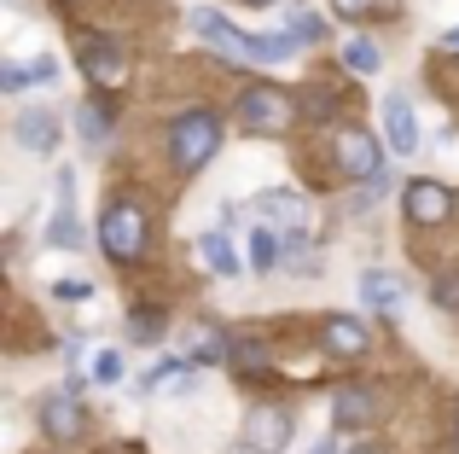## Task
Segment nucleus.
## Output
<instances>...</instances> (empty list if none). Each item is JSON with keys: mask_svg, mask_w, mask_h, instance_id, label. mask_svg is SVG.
I'll return each mask as SVG.
<instances>
[{"mask_svg": "<svg viewBox=\"0 0 459 454\" xmlns=\"http://www.w3.org/2000/svg\"><path fill=\"white\" fill-rule=\"evenodd\" d=\"M215 152H221V123L210 111H180L169 123V158H175L180 175H198Z\"/></svg>", "mask_w": 459, "mask_h": 454, "instance_id": "obj_1", "label": "nucleus"}, {"mask_svg": "<svg viewBox=\"0 0 459 454\" xmlns=\"http://www.w3.org/2000/svg\"><path fill=\"white\" fill-rule=\"evenodd\" d=\"M238 123H245L250 135H285V128L297 123V100L280 93L273 82H250V88L238 93Z\"/></svg>", "mask_w": 459, "mask_h": 454, "instance_id": "obj_2", "label": "nucleus"}, {"mask_svg": "<svg viewBox=\"0 0 459 454\" xmlns=\"http://www.w3.org/2000/svg\"><path fill=\"white\" fill-rule=\"evenodd\" d=\"M100 250L111 262H140V250H146V210L134 198H117L100 216Z\"/></svg>", "mask_w": 459, "mask_h": 454, "instance_id": "obj_3", "label": "nucleus"}, {"mask_svg": "<svg viewBox=\"0 0 459 454\" xmlns=\"http://www.w3.org/2000/svg\"><path fill=\"white\" fill-rule=\"evenodd\" d=\"M332 158H337V170L349 175V181H372V175H384V146L372 140V128H337V140H332Z\"/></svg>", "mask_w": 459, "mask_h": 454, "instance_id": "obj_4", "label": "nucleus"}, {"mask_svg": "<svg viewBox=\"0 0 459 454\" xmlns=\"http://www.w3.org/2000/svg\"><path fill=\"white\" fill-rule=\"evenodd\" d=\"M186 30L198 35L204 47H215V53H238V58H245V41H250V35H245V30H233V18H227V12H215V6H192V12H186Z\"/></svg>", "mask_w": 459, "mask_h": 454, "instance_id": "obj_5", "label": "nucleus"}, {"mask_svg": "<svg viewBox=\"0 0 459 454\" xmlns=\"http://www.w3.org/2000/svg\"><path fill=\"white\" fill-rule=\"evenodd\" d=\"M76 53H82V70H88L100 88H123L128 82V58L117 53L105 35H76Z\"/></svg>", "mask_w": 459, "mask_h": 454, "instance_id": "obj_6", "label": "nucleus"}, {"mask_svg": "<svg viewBox=\"0 0 459 454\" xmlns=\"http://www.w3.org/2000/svg\"><path fill=\"white\" fill-rule=\"evenodd\" d=\"M41 432L53 437V443H82V432H88V414H82V402L65 397V390L41 397Z\"/></svg>", "mask_w": 459, "mask_h": 454, "instance_id": "obj_7", "label": "nucleus"}, {"mask_svg": "<svg viewBox=\"0 0 459 454\" xmlns=\"http://www.w3.org/2000/svg\"><path fill=\"white\" fill-rule=\"evenodd\" d=\"M402 205H407V216L425 222V227H437V222H448V216H454V193H448L442 181H407Z\"/></svg>", "mask_w": 459, "mask_h": 454, "instance_id": "obj_8", "label": "nucleus"}, {"mask_svg": "<svg viewBox=\"0 0 459 454\" xmlns=\"http://www.w3.org/2000/svg\"><path fill=\"white\" fill-rule=\"evenodd\" d=\"M384 140H390L395 158H413L419 152V117H413V105H407V93H390V100H384Z\"/></svg>", "mask_w": 459, "mask_h": 454, "instance_id": "obj_9", "label": "nucleus"}, {"mask_svg": "<svg viewBox=\"0 0 459 454\" xmlns=\"http://www.w3.org/2000/svg\"><path fill=\"white\" fill-rule=\"evenodd\" d=\"M70 193H76V175L70 170H58V210H53V222H47V245H58V250H82V222H76V210H70Z\"/></svg>", "mask_w": 459, "mask_h": 454, "instance_id": "obj_10", "label": "nucleus"}, {"mask_svg": "<svg viewBox=\"0 0 459 454\" xmlns=\"http://www.w3.org/2000/svg\"><path fill=\"white\" fill-rule=\"evenodd\" d=\"M58 117L53 111H18V123H12V140H18L23 152H35V158H47V152L58 146Z\"/></svg>", "mask_w": 459, "mask_h": 454, "instance_id": "obj_11", "label": "nucleus"}, {"mask_svg": "<svg viewBox=\"0 0 459 454\" xmlns=\"http://www.w3.org/2000/svg\"><path fill=\"white\" fill-rule=\"evenodd\" d=\"M285 437H291V414L285 408H250V420H245V443H256V449H268V454H280L285 449Z\"/></svg>", "mask_w": 459, "mask_h": 454, "instance_id": "obj_12", "label": "nucleus"}, {"mask_svg": "<svg viewBox=\"0 0 459 454\" xmlns=\"http://www.w3.org/2000/svg\"><path fill=\"white\" fill-rule=\"evenodd\" d=\"M262 210H268V222L285 233V250H291L297 239L308 233V205H303L297 193H268V205H262Z\"/></svg>", "mask_w": 459, "mask_h": 454, "instance_id": "obj_13", "label": "nucleus"}, {"mask_svg": "<svg viewBox=\"0 0 459 454\" xmlns=\"http://www.w3.org/2000/svg\"><path fill=\"white\" fill-rule=\"evenodd\" d=\"M402 297H407V285L395 280V274H384V268H367V274H360V303H367V309L395 315V309H402Z\"/></svg>", "mask_w": 459, "mask_h": 454, "instance_id": "obj_14", "label": "nucleus"}, {"mask_svg": "<svg viewBox=\"0 0 459 454\" xmlns=\"http://www.w3.org/2000/svg\"><path fill=\"white\" fill-rule=\"evenodd\" d=\"M325 350L343 355V362L367 355V327H360L355 315H325Z\"/></svg>", "mask_w": 459, "mask_h": 454, "instance_id": "obj_15", "label": "nucleus"}, {"mask_svg": "<svg viewBox=\"0 0 459 454\" xmlns=\"http://www.w3.org/2000/svg\"><path fill=\"white\" fill-rule=\"evenodd\" d=\"M198 250H204V262H210V274H221V280H238V274H245V257L233 250L227 233H204Z\"/></svg>", "mask_w": 459, "mask_h": 454, "instance_id": "obj_16", "label": "nucleus"}, {"mask_svg": "<svg viewBox=\"0 0 459 454\" xmlns=\"http://www.w3.org/2000/svg\"><path fill=\"white\" fill-rule=\"evenodd\" d=\"M297 30H280V35H250L245 41V58H256V65H285V58L297 53Z\"/></svg>", "mask_w": 459, "mask_h": 454, "instance_id": "obj_17", "label": "nucleus"}, {"mask_svg": "<svg viewBox=\"0 0 459 454\" xmlns=\"http://www.w3.org/2000/svg\"><path fill=\"white\" fill-rule=\"evenodd\" d=\"M280 257H285V233L273 222H262L256 233H250V268L273 274V268H280Z\"/></svg>", "mask_w": 459, "mask_h": 454, "instance_id": "obj_18", "label": "nucleus"}, {"mask_svg": "<svg viewBox=\"0 0 459 454\" xmlns=\"http://www.w3.org/2000/svg\"><path fill=\"white\" fill-rule=\"evenodd\" d=\"M76 135H82V146H105L111 140V111L100 100H82L76 105Z\"/></svg>", "mask_w": 459, "mask_h": 454, "instance_id": "obj_19", "label": "nucleus"}, {"mask_svg": "<svg viewBox=\"0 0 459 454\" xmlns=\"http://www.w3.org/2000/svg\"><path fill=\"white\" fill-rule=\"evenodd\" d=\"M337 425H372V414H378V402H372L367 397V390H355V385H349V390H337Z\"/></svg>", "mask_w": 459, "mask_h": 454, "instance_id": "obj_20", "label": "nucleus"}, {"mask_svg": "<svg viewBox=\"0 0 459 454\" xmlns=\"http://www.w3.org/2000/svg\"><path fill=\"white\" fill-rule=\"evenodd\" d=\"M163 332H169L163 309H128V338H134V344H157Z\"/></svg>", "mask_w": 459, "mask_h": 454, "instance_id": "obj_21", "label": "nucleus"}, {"mask_svg": "<svg viewBox=\"0 0 459 454\" xmlns=\"http://www.w3.org/2000/svg\"><path fill=\"white\" fill-rule=\"evenodd\" d=\"M227 355H233V344L221 338V332H210V327H192V362H227Z\"/></svg>", "mask_w": 459, "mask_h": 454, "instance_id": "obj_22", "label": "nucleus"}, {"mask_svg": "<svg viewBox=\"0 0 459 454\" xmlns=\"http://www.w3.org/2000/svg\"><path fill=\"white\" fill-rule=\"evenodd\" d=\"M332 105H337V93L314 82V88H303V100H297V117H303V123H325V117H332Z\"/></svg>", "mask_w": 459, "mask_h": 454, "instance_id": "obj_23", "label": "nucleus"}, {"mask_svg": "<svg viewBox=\"0 0 459 454\" xmlns=\"http://www.w3.org/2000/svg\"><path fill=\"white\" fill-rule=\"evenodd\" d=\"M343 65L355 70V76H378L384 53H378V47H372V41H349V47H343Z\"/></svg>", "mask_w": 459, "mask_h": 454, "instance_id": "obj_24", "label": "nucleus"}, {"mask_svg": "<svg viewBox=\"0 0 459 454\" xmlns=\"http://www.w3.org/2000/svg\"><path fill=\"white\" fill-rule=\"evenodd\" d=\"M233 367H245V373H268V344H233V355H227Z\"/></svg>", "mask_w": 459, "mask_h": 454, "instance_id": "obj_25", "label": "nucleus"}, {"mask_svg": "<svg viewBox=\"0 0 459 454\" xmlns=\"http://www.w3.org/2000/svg\"><path fill=\"white\" fill-rule=\"evenodd\" d=\"M291 30H297V41H303V47H320L325 41V18H320V12H297Z\"/></svg>", "mask_w": 459, "mask_h": 454, "instance_id": "obj_26", "label": "nucleus"}, {"mask_svg": "<svg viewBox=\"0 0 459 454\" xmlns=\"http://www.w3.org/2000/svg\"><path fill=\"white\" fill-rule=\"evenodd\" d=\"M93 385H123V355H117V350L93 355Z\"/></svg>", "mask_w": 459, "mask_h": 454, "instance_id": "obj_27", "label": "nucleus"}, {"mask_svg": "<svg viewBox=\"0 0 459 454\" xmlns=\"http://www.w3.org/2000/svg\"><path fill=\"white\" fill-rule=\"evenodd\" d=\"M30 65H18V58H6V65H0V93H23L30 88Z\"/></svg>", "mask_w": 459, "mask_h": 454, "instance_id": "obj_28", "label": "nucleus"}, {"mask_svg": "<svg viewBox=\"0 0 459 454\" xmlns=\"http://www.w3.org/2000/svg\"><path fill=\"white\" fill-rule=\"evenodd\" d=\"M30 76L41 82V88H53V82H58V58H53V53H35V58H30Z\"/></svg>", "mask_w": 459, "mask_h": 454, "instance_id": "obj_29", "label": "nucleus"}, {"mask_svg": "<svg viewBox=\"0 0 459 454\" xmlns=\"http://www.w3.org/2000/svg\"><path fill=\"white\" fill-rule=\"evenodd\" d=\"M437 309H459V268L437 280Z\"/></svg>", "mask_w": 459, "mask_h": 454, "instance_id": "obj_30", "label": "nucleus"}, {"mask_svg": "<svg viewBox=\"0 0 459 454\" xmlns=\"http://www.w3.org/2000/svg\"><path fill=\"white\" fill-rule=\"evenodd\" d=\"M53 297H65V303H82V297H93V285H88V280H58Z\"/></svg>", "mask_w": 459, "mask_h": 454, "instance_id": "obj_31", "label": "nucleus"}, {"mask_svg": "<svg viewBox=\"0 0 459 454\" xmlns=\"http://www.w3.org/2000/svg\"><path fill=\"white\" fill-rule=\"evenodd\" d=\"M332 6H337V12H343V18H367V12H372V6H378V0H332Z\"/></svg>", "mask_w": 459, "mask_h": 454, "instance_id": "obj_32", "label": "nucleus"}, {"mask_svg": "<svg viewBox=\"0 0 459 454\" xmlns=\"http://www.w3.org/2000/svg\"><path fill=\"white\" fill-rule=\"evenodd\" d=\"M442 53H459V30H448V35H442Z\"/></svg>", "mask_w": 459, "mask_h": 454, "instance_id": "obj_33", "label": "nucleus"}, {"mask_svg": "<svg viewBox=\"0 0 459 454\" xmlns=\"http://www.w3.org/2000/svg\"><path fill=\"white\" fill-rule=\"evenodd\" d=\"M332 449H337V443H332V437H320V449H314V454H332Z\"/></svg>", "mask_w": 459, "mask_h": 454, "instance_id": "obj_34", "label": "nucleus"}, {"mask_svg": "<svg viewBox=\"0 0 459 454\" xmlns=\"http://www.w3.org/2000/svg\"><path fill=\"white\" fill-rule=\"evenodd\" d=\"M233 454H268V449H256V443H245V449H233Z\"/></svg>", "mask_w": 459, "mask_h": 454, "instance_id": "obj_35", "label": "nucleus"}, {"mask_svg": "<svg viewBox=\"0 0 459 454\" xmlns=\"http://www.w3.org/2000/svg\"><path fill=\"white\" fill-rule=\"evenodd\" d=\"M245 6H280V0H245Z\"/></svg>", "mask_w": 459, "mask_h": 454, "instance_id": "obj_36", "label": "nucleus"}, {"mask_svg": "<svg viewBox=\"0 0 459 454\" xmlns=\"http://www.w3.org/2000/svg\"><path fill=\"white\" fill-rule=\"evenodd\" d=\"M349 454H378V449H349Z\"/></svg>", "mask_w": 459, "mask_h": 454, "instance_id": "obj_37", "label": "nucleus"}]
</instances>
